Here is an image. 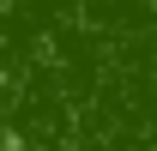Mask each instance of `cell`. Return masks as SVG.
Instances as JSON below:
<instances>
[]
</instances>
